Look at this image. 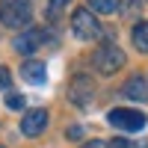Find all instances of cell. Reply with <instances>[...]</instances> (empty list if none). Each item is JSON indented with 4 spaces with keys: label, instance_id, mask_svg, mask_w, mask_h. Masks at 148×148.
I'll use <instances>...</instances> for the list:
<instances>
[{
    "label": "cell",
    "instance_id": "4fadbf2b",
    "mask_svg": "<svg viewBox=\"0 0 148 148\" xmlns=\"http://www.w3.org/2000/svg\"><path fill=\"white\" fill-rule=\"evenodd\" d=\"M68 3L71 0H51V3H47V18H56V12H62Z\"/></svg>",
    "mask_w": 148,
    "mask_h": 148
},
{
    "label": "cell",
    "instance_id": "5b68a950",
    "mask_svg": "<svg viewBox=\"0 0 148 148\" xmlns=\"http://www.w3.org/2000/svg\"><path fill=\"white\" fill-rule=\"evenodd\" d=\"M68 98H71V104H77V107L92 104V98H95V83H92V77L77 74V77L71 80V86H68Z\"/></svg>",
    "mask_w": 148,
    "mask_h": 148
},
{
    "label": "cell",
    "instance_id": "5bb4252c",
    "mask_svg": "<svg viewBox=\"0 0 148 148\" xmlns=\"http://www.w3.org/2000/svg\"><path fill=\"white\" fill-rule=\"evenodd\" d=\"M113 148H145V142L142 139H119Z\"/></svg>",
    "mask_w": 148,
    "mask_h": 148
},
{
    "label": "cell",
    "instance_id": "8fae6325",
    "mask_svg": "<svg viewBox=\"0 0 148 148\" xmlns=\"http://www.w3.org/2000/svg\"><path fill=\"white\" fill-rule=\"evenodd\" d=\"M95 12H101V15H110V12L119 9V0H86Z\"/></svg>",
    "mask_w": 148,
    "mask_h": 148
},
{
    "label": "cell",
    "instance_id": "2e32d148",
    "mask_svg": "<svg viewBox=\"0 0 148 148\" xmlns=\"http://www.w3.org/2000/svg\"><path fill=\"white\" fill-rule=\"evenodd\" d=\"M86 148H113L107 139H92V142H86Z\"/></svg>",
    "mask_w": 148,
    "mask_h": 148
},
{
    "label": "cell",
    "instance_id": "8992f818",
    "mask_svg": "<svg viewBox=\"0 0 148 148\" xmlns=\"http://www.w3.org/2000/svg\"><path fill=\"white\" fill-rule=\"evenodd\" d=\"M47 39H51V36H47L45 30H36V27H30L27 33H21V36H18V39L12 42V45H15V51H18V53H33L36 47H42Z\"/></svg>",
    "mask_w": 148,
    "mask_h": 148
},
{
    "label": "cell",
    "instance_id": "7a4b0ae2",
    "mask_svg": "<svg viewBox=\"0 0 148 148\" xmlns=\"http://www.w3.org/2000/svg\"><path fill=\"white\" fill-rule=\"evenodd\" d=\"M92 62H95V68L101 74H116L121 65H125V51H121L119 45H113V42H104L92 53Z\"/></svg>",
    "mask_w": 148,
    "mask_h": 148
},
{
    "label": "cell",
    "instance_id": "9c48e42d",
    "mask_svg": "<svg viewBox=\"0 0 148 148\" xmlns=\"http://www.w3.org/2000/svg\"><path fill=\"white\" fill-rule=\"evenodd\" d=\"M121 95H125V98H133V101H148V83H145V77L133 74V77L121 86Z\"/></svg>",
    "mask_w": 148,
    "mask_h": 148
},
{
    "label": "cell",
    "instance_id": "7c38bea8",
    "mask_svg": "<svg viewBox=\"0 0 148 148\" xmlns=\"http://www.w3.org/2000/svg\"><path fill=\"white\" fill-rule=\"evenodd\" d=\"M6 107H9V110H24V95L9 92V95H6Z\"/></svg>",
    "mask_w": 148,
    "mask_h": 148
},
{
    "label": "cell",
    "instance_id": "277c9868",
    "mask_svg": "<svg viewBox=\"0 0 148 148\" xmlns=\"http://www.w3.org/2000/svg\"><path fill=\"white\" fill-rule=\"evenodd\" d=\"M110 125L119 127V130H142L145 127V113H139V110H125V107H116L110 110Z\"/></svg>",
    "mask_w": 148,
    "mask_h": 148
},
{
    "label": "cell",
    "instance_id": "3957f363",
    "mask_svg": "<svg viewBox=\"0 0 148 148\" xmlns=\"http://www.w3.org/2000/svg\"><path fill=\"white\" fill-rule=\"evenodd\" d=\"M71 30L77 39L83 42H92L101 36V21H98L89 9H74V15H71Z\"/></svg>",
    "mask_w": 148,
    "mask_h": 148
},
{
    "label": "cell",
    "instance_id": "52a82bcc",
    "mask_svg": "<svg viewBox=\"0 0 148 148\" xmlns=\"http://www.w3.org/2000/svg\"><path fill=\"white\" fill-rule=\"evenodd\" d=\"M45 127H47V110H45V107L27 110V116L21 119V130L27 133V136H39Z\"/></svg>",
    "mask_w": 148,
    "mask_h": 148
},
{
    "label": "cell",
    "instance_id": "6da1fadb",
    "mask_svg": "<svg viewBox=\"0 0 148 148\" xmlns=\"http://www.w3.org/2000/svg\"><path fill=\"white\" fill-rule=\"evenodd\" d=\"M0 24L3 27H27L30 24V0H0Z\"/></svg>",
    "mask_w": 148,
    "mask_h": 148
},
{
    "label": "cell",
    "instance_id": "e0dca14e",
    "mask_svg": "<svg viewBox=\"0 0 148 148\" xmlns=\"http://www.w3.org/2000/svg\"><path fill=\"white\" fill-rule=\"evenodd\" d=\"M0 148H3V145H0Z\"/></svg>",
    "mask_w": 148,
    "mask_h": 148
},
{
    "label": "cell",
    "instance_id": "ba28073f",
    "mask_svg": "<svg viewBox=\"0 0 148 148\" xmlns=\"http://www.w3.org/2000/svg\"><path fill=\"white\" fill-rule=\"evenodd\" d=\"M21 77L27 83H33V86H42L47 80V68H45V62H39V59H27V62L21 65Z\"/></svg>",
    "mask_w": 148,
    "mask_h": 148
},
{
    "label": "cell",
    "instance_id": "9a60e30c",
    "mask_svg": "<svg viewBox=\"0 0 148 148\" xmlns=\"http://www.w3.org/2000/svg\"><path fill=\"white\" fill-rule=\"evenodd\" d=\"M9 83H12V74H9V68H0V89H9Z\"/></svg>",
    "mask_w": 148,
    "mask_h": 148
},
{
    "label": "cell",
    "instance_id": "30bf717a",
    "mask_svg": "<svg viewBox=\"0 0 148 148\" xmlns=\"http://www.w3.org/2000/svg\"><path fill=\"white\" fill-rule=\"evenodd\" d=\"M133 45H136L142 53L148 51V21H142V24L133 27Z\"/></svg>",
    "mask_w": 148,
    "mask_h": 148
}]
</instances>
